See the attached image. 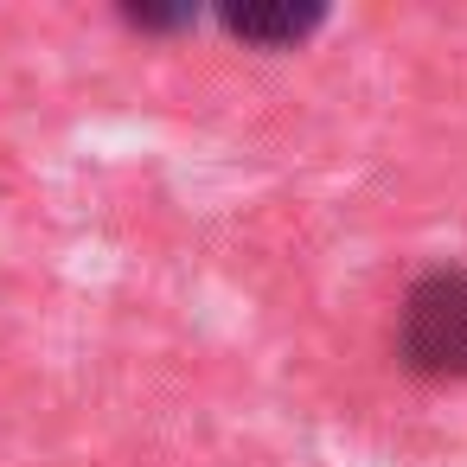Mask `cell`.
<instances>
[{"label":"cell","instance_id":"1","mask_svg":"<svg viewBox=\"0 0 467 467\" xmlns=\"http://www.w3.org/2000/svg\"><path fill=\"white\" fill-rule=\"evenodd\" d=\"M390 352L422 384H467V263H429L410 275Z\"/></svg>","mask_w":467,"mask_h":467},{"label":"cell","instance_id":"2","mask_svg":"<svg viewBox=\"0 0 467 467\" xmlns=\"http://www.w3.org/2000/svg\"><path fill=\"white\" fill-rule=\"evenodd\" d=\"M212 26L244 52L282 58V52H301L307 39H320L333 26V7L327 0H218Z\"/></svg>","mask_w":467,"mask_h":467},{"label":"cell","instance_id":"3","mask_svg":"<svg viewBox=\"0 0 467 467\" xmlns=\"http://www.w3.org/2000/svg\"><path fill=\"white\" fill-rule=\"evenodd\" d=\"M116 26L135 39H186L212 26V7H199V0H116Z\"/></svg>","mask_w":467,"mask_h":467}]
</instances>
